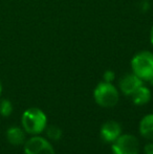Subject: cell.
<instances>
[{"label":"cell","mask_w":153,"mask_h":154,"mask_svg":"<svg viewBox=\"0 0 153 154\" xmlns=\"http://www.w3.org/2000/svg\"><path fill=\"white\" fill-rule=\"evenodd\" d=\"M139 144L132 134H121L112 143L113 154H139Z\"/></svg>","instance_id":"277c9868"},{"label":"cell","mask_w":153,"mask_h":154,"mask_svg":"<svg viewBox=\"0 0 153 154\" xmlns=\"http://www.w3.org/2000/svg\"><path fill=\"white\" fill-rule=\"evenodd\" d=\"M130 97L132 99L133 104H135L137 106H142L149 103V101L151 100V91H150V89L148 87L142 85Z\"/></svg>","instance_id":"9c48e42d"},{"label":"cell","mask_w":153,"mask_h":154,"mask_svg":"<svg viewBox=\"0 0 153 154\" xmlns=\"http://www.w3.org/2000/svg\"><path fill=\"white\" fill-rule=\"evenodd\" d=\"M1 92H2V83L0 81V95H1Z\"/></svg>","instance_id":"e0dca14e"},{"label":"cell","mask_w":153,"mask_h":154,"mask_svg":"<svg viewBox=\"0 0 153 154\" xmlns=\"http://www.w3.org/2000/svg\"><path fill=\"white\" fill-rule=\"evenodd\" d=\"M24 154H55L51 144L44 137L34 135L24 143Z\"/></svg>","instance_id":"5b68a950"},{"label":"cell","mask_w":153,"mask_h":154,"mask_svg":"<svg viewBox=\"0 0 153 154\" xmlns=\"http://www.w3.org/2000/svg\"><path fill=\"white\" fill-rule=\"evenodd\" d=\"M132 72L143 81H150L153 78V53L142 51L135 54L131 60Z\"/></svg>","instance_id":"7a4b0ae2"},{"label":"cell","mask_w":153,"mask_h":154,"mask_svg":"<svg viewBox=\"0 0 153 154\" xmlns=\"http://www.w3.org/2000/svg\"><path fill=\"white\" fill-rule=\"evenodd\" d=\"M13 112V104L8 100H2L0 102V114L4 118H8Z\"/></svg>","instance_id":"7c38bea8"},{"label":"cell","mask_w":153,"mask_h":154,"mask_svg":"<svg viewBox=\"0 0 153 154\" xmlns=\"http://www.w3.org/2000/svg\"><path fill=\"white\" fill-rule=\"evenodd\" d=\"M149 8H150L149 2L146 1V0H144V1L141 3V10L143 11V12H147V11L149 10Z\"/></svg>","instance_id":"9a60e30c"},{"label":"cell","mask_w":153,"mask_h":154,"mask_svg":"<svg viewBox=\"0 0 153 154\" xmlns=\"http://www.w3.org/2000/svg\"><path fill=\"white\" fill-rule=\"evenodd\" d=\"M115 78V73L112 70H106L104 72V75H103L104 82H107V83H112Z\"/></svg>","instance_id":"4fadbf2b"},{"label":"cell","mask_w":153,"mask_h":154,"mask_svg":"<svg viewBox=\"0 0 153 154\" xmlns=\"http://www.w3.org/2000/svg\"><path fill=\"white\" fill-rule=\"evenodd\" d=\"M62 129L57 126H49L48 128H46V135L51 140H59L62 137Z\"/></svg>","instance_id":"8fae6325"},{"label":"cell","mask_w":153,"mask_h":154,"mask_svg":"<svg viewBox=\"0 0 153 154\" xmlns=\"http://www.w3.org/2000/svg\"><path fill=\"white\" fill-rule=\"evenodd\" d=\"M21 123L22 128L26 133L32 135H39L46 129L47 116L41 109L32 107L23 112Z\"/></svg>","instance_id":"6da1fadb"},{"label":"cell","mask_w":153,"mask_h":154,"mask_svg":"<svg viewBox=\"0 0 153 154\" xmlns=\"http://www.w3.org/2000/svg\"><path fill=\"white\" fill-rule=\"evenodd\" d=\"M6 140L14 146H20L25 143V131L23 128L13 126L6 130Z\"/></svg>","instance_id":"ba28073f"},{"label":"cell","mask_w":153,"mask_h":154,"mask_svg":"<svg viewBox=\"0 0 153 154\" xmlns=\"http://www.w3.org/2000/svg\"><path fill=\"white\" fill-rule=\"evenodd\" d=\"M143 80L139 79L134 73H127L122 79L120 80V86L121 91L124 93L125 95H131L136 89H139L143 85Z\"/></svg>","instance_id":"8992f818"},{"label":"cell","mask_w":153,"mask_h":154,"mask_svg":"<svg viewBox=\"0 0 153 154\" xmlns=\"http://www.w3.org/2000/svg\"><path fill=\"white\" fill-rule=\"evenodd\" d=\"M150 41H151V44L153 46V25L151 27V31H150Z\"/></svg>","instance_id":"2e32d148"},{"label":"cell","mask_w":153,"mask_h":154,"mask_svg":"<svg viewBox=\"0 0 153 154\" xmlns=\"http://www.w3.org/2000/svg\"><path fill=\"white\" fill-rule=\"evenodd\" d=\"M149 82H150V83H151V84H152V85H153V78H152V79H151V80H150V81H149Z\"/></svg>","instance_id":"ac0fdd59"},{"label":"cell","mask_w":153,"mask_h":154,"mask_svg":"<svg viewBox=\"0 0 153 154\" xmlns=\"http://www.w3.org/2000/svg\"><path fill=\"white\" fill-rule=\"evenodd\" d=\"M139 133L147 140H153V113L147 114L141 120Z\"/></svg>","instance_id":"30bf717a"},{"label":"cell","mask_w":153,"mask_h":154,"mask_svg":"<svg viewBox=\"0 0 153 154\" xmlns=\"http://www.w3.org/2000/svg\"><path fill=\"white\" fill-rule=\"evenodd\" d=\"M101 137L104 142L111 143L113 142L122 134V127L115 121H108L104 123L101 127Z\"/></svg>","instance_id":"52a82bcc"},{"label":"cell","mask_w":153,"mask_h":154,"mask_svg":"<svg viewBox=\"0 0 153 154\" xmlns=\"http://www.w3.org/2000/svg\"><path fill=\"white\" fill-rule=\"evenodd\" d=\"M93 97L99 106L104 108L115 107L120 100V93L112 83L101 82L93 90Z\"/></svg>","instance_id":"3957f363"},{"label":"cell","mask_w":153,"mask_h":154,"mask_svg":"<svg viewBox=\"0 0 153 154\" xmlns=\"http://www.w3.org/2000/svg\"><path fill=\"white\" fill-rule=\"evenodd\" d=\"M145 154H153V143H149L144 147Z\"/></svg>","instance_id":"5bb4252c"}]
</instances>
